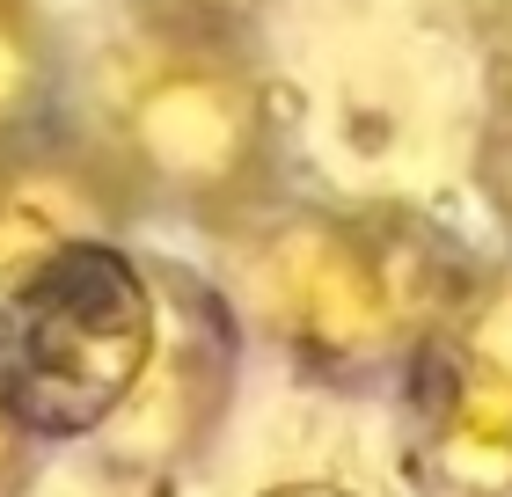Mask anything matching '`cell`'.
Returning a JSON list of instances; mask_svg holds the SVG:
<instances>
[{
  "instance_id": "obj_11",
  "label": "cell",
  "mask_w": 512,
  "mask_h": 497,
  "mask_svg": "<svg viewBox=\"0 0 512 497\" xmlns=\"http://www.w3.org/2000/svg\"><path fill=\"white\" fill-rule=\"evenodd\" d=\"M30 468H37V446L0 417V497H22L30 490Z\"/></svg>"
},
{
  "instance_id": "obj_2",
  "label": "cell",
  "mask_w": 512,
  "mask_h": 497,
  "mask_svg": "<svg viewBox=\"0 0 512 497\" xmlns=\"http://www.w3.org/2000/svg\"><path fill=\"white\" fill-rule=\"evenodd\" d=\"M81 139L132 212L235 234L278 205V103L249 30L132 15L96 66Z\"/></svg>"
},
{
  "instance_id": "obj_3",
  "label": "cell",
  "mask_w": 512,
  "mask_h": 497,
  "mask_svg": "<svg viewBox=\"0 0 512 497\" xmlns=\"http://www.w3.org/2000/svg\"><path fill=\"white\" fill-rule=\"evenodd\" d=\"M154 351L147 256L52 242L0 264V417L30 446L103 439Z\"/></svg>"
},
{
  "instance_id": "obj_10",
  "label": "cell",
  "mask_w": 512,
  "mask_h": 497,
  "mask_svg": "<svg viewBox=\"0 0 512 497\" xmlns=\"http://www.w3.org/2000/svg\"><path fill=\"white\" fill-rule=\"evenodd\" d=\"M483 52H491V96H512V0H498L483 22Z\"/></svg>"
},
{
  "instance_id": "obj_6",
  "label": "cell",
  "mask_w": 512,
  "mask_h": 497,
  "mask_svg": "<svg viewBox=\"0 0 512 497\" xmlns=\"http://www.w3.org/2000/svg\"><path fill=\"white\" fill-rule=\"evenodd\" d=\"M132 205L81 132L37 125L0 147V264L52 242H118Z\"/></svg>"
},
{
  "instance_id": "obj_9",
  "label": "cell",
  "mask_w": 512,
  "mask_h": 497,
  "mask_svg": "<svg viewBox=\"0 0 512 497\" xmlns=\"http://www.w3.org/2000/svg\"><path fill=\"white\" fill-rule=\"evenodd\" d=\"M139 15L213 22V30H249V15H264V0H139Z\"/></svg>"
},
{
  "instance_id": "obj_7",
  "label": "cell",
  "mask_w": 512,
  "mask_h": 497,
  "mask_svg": "<svg viewBox=\"0 0 512 497\" xmlns=\"http://www.w3.org/2000/svg\"><path fill=\"white\" fill-rule=\"evenodd\" d=\"M59 103V44L37 0H0V147L52 125Z\"/></svg>"
},
{
  "instance_id": "obj_12",
  "label": "cell",
  "mask_w": 512,
  "mask_h": 497,
  "mask_svg": "<svg viewBox=\"0 0 512 497\" xmlns=\"http://www.w3.org/2000/svg\"><path fill=\"white\" fill-rule=\"evenodd\" d=\"M264 497H352V490H344V483H278Z\"/></svg>"
},
{
  "instance_id": "obj_8",
  "label": "cell",
  "mask_w": 512,
  "mask_h": 497,
  "mask_svg": "<svg viewBox=\"0 0 512 497\" xmlns=\"http://www.w3.org/2000/svg\"><path fill=\"white\" fill-rule=\"evenodd\" d=\"M476 183L512 249V96H491V117H483V139H476Z\"/></svg>"
},
{
  "instance_id": "obj_1",
  "label": "cell",
  "mask_w": 512,
  "mask_h": 497,
  "mask_svg": "<svg viewBox=\"0 0 512 497\" xmlns=\"http://www.w3.org/2000/svg\"><path fill=\"white\" fill-rule=\"evenodd\" d=\"M235 242V322H249L300 381L388 388L469 286V249L403 198L264 205Z\"/></svg>"
},
{
  "instance_id": "obj_5",
  "label": "cell",
  "mask_w": 512,
  "mask_h": 497,
  "mask_svg": "<svg viewBox=\"0 0 512 497\" xmlns=\"http://www.w3.org/2000/svg\"><path fill=\"white\" fill-rule=\"evenodd\" d=\"M154 286V351L139 366L125 410L110 417V461L125 468H176L198 446L220 439L227 402H235V366H242V322L220 286H205L198 271L147 256Z\"/></svg>"
},
{
  "instance_id": "obj_4",
  "label": "cell",
  "mask_w": 512,
  "mask_h": 497,
  "mask_svg": "<svg viewBox=\"0 0 512 497\" xmlns=\"http://www.w3.org/2000/svg\"><path fill=\"white\" fill-rule=\"evenodd\" d=\"M395 388L425 497H512V264L469 271Z\"/></svg>"
}]
</instances>
